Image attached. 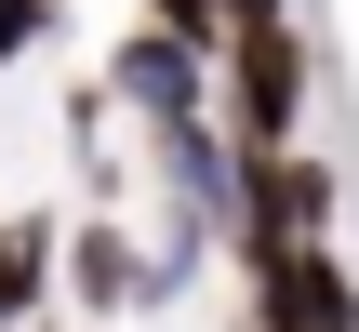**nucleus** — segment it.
<instances>
[{"label":"nucleus","instance_id":"obj_1","mask_svg":"<svg viewBox=\"0 0 359 332\" xmlns=\"http://www.w3.org/2000/svg\"><path fill=\"white\" fill-rule=\"evenodd\" d=\"M213 53H226V106H240V133H253L240 160H280V146H293V106H306V40H293V13H280V27H226Z\"/></svg>","mask_w":359,"mask_h":332},{"label":"nucleus","instance_id":"obj_2","mask_svg":"<svg viewBox=\"0 0 359 332\" xmlns=\"http://www.w3.org/2000/svg\"><path fill=\"white\" fill-rule=\"evenodd\" d=\"M253 293H266V332H359V279L346 253H253Z\"/></svg>","mask_w":359,"mask_h":332},{"label":"nucleus","instance_id":"obj_3","mask_svg":"<svg viewBox=\"0 0 359 332\" xmlns=\"http://www.w3.org/2000/svg\"><path fill=\"white\" fill-rule=\"evenodd\" d=\"M107 93H133L160 133H200V53H173L160 27H133L120 40V67H107Z\"/></svg>","mask_w":359,"mask_h":332},{"label":"nucleus","instance_id":"obj_4","mask_svg":"<svg viewBox=\"0 0 359 332\" xmlns=\"http://www.w3.org/2000/svg\"><path fill=\"white\" fill-rule=\"evenodd\" d=\"M53 253H67V293H80V306H147V266H133V226H120V213H93V226L53 240Z\"/></svg>","mask_w":359,"mask_h":332},{"label":"nucleus","instance_id":"obj_5","mask_svg":"<svg viewBox=\"0 0 359 332\" xmlns=\"http://www.w3.org/2000/svg\"><path fill=\"white\" fill-rule=\"evenodd\" d=\"M40 293H53V213H0V332L40 319Z\"/></svg>","mask_w":359,"mask_h":332},{"label":"nucleus","instance_id":"obj_6","mask_svg":"<svg viewBox=\"0 0 359 332\" xmlns=\"http://www.w3.org/2000/svg\"><path fill=\"white\" fill-rule=\"evenodd\" d=\"M147 13H160V40H173V53H213V0H147Z\"/></svg>","mask_w":359,"mask_h":332},{"label":"nucleus","instance_id":"obj_7","mask_svg":"<svg viewBox=\"0 0 359 332\" xmlns=\"http://www.w3.org/2000/svg\"><path fill=\"white\" fill-rule=\"evenodd\" d=\"M40 40H53V0H0V67L40 53Z\"/></svg>","mask_w":359,"mask_h":332}]
</instances>
